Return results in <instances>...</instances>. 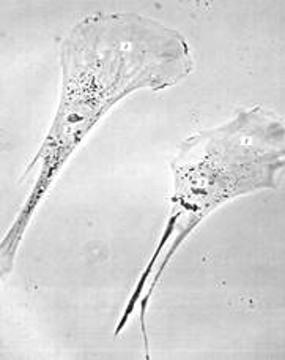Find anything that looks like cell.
<instances>
[{
    "label": "cell",
    "mask_w": 285,
    "mask_h": 360,
    "mask_svg": "<svg viewBox=\"0 0 285 360\" xmlns=\"http://www.w3.org/2000/svg\"><path fill=\"white\" fill-rule=\"evenodd\" d=\"M63 89L54 124L27 172L40 165L34 190L2 239V275L15 261L25 226L46 196L63 163L96 122L126 95L154 92L191 75L194 60L186 38L135 13L90 15L62 44Z\"/></svg>",
    "instance_id": "cell-1"
},
{
    "label": "cell",
    "mask_w": 285,
    "mask_h": 360,
    "mask_svg": "<svg viewBox=\"0 0 285 360\" xmlns=\"http://www.w3.org/2000/svg\"><path fill=\"white\" fill-rule=\"evenodd\" d=\"M284 133L279 115L254 106L239 109L227 124L199 131L180 146L172 162L175 188L169 220L128 300L117 335L140 304L142 330L148 346L145 313L153 289L181 243L210 212L237 196L279 188Z\"/></svg>",
    "instance_id": "cell-2"
}]
</instances>
